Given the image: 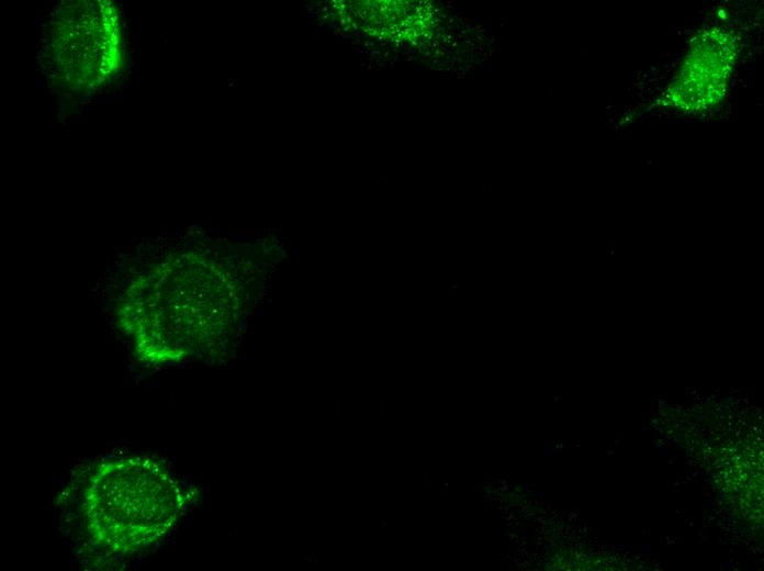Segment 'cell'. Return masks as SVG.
Instances as JSON below:
<instances>
[{"label": "cell", "mask_w": 764, "mask_h": 571, "mask_svg": "<svg viewBox=\"0 0 764 571\" xmlns=\"http://www.w3.org/2000/svg\"><path fill=\"white\" fill-rule=\"evenodd\" d=\"M78 489L76 512L83 537L112 557H130L155 545L181 508L176 481L146 456L99 461Z\"/></svg>", "instance_id": "6da1fadb"}]
</instances>
